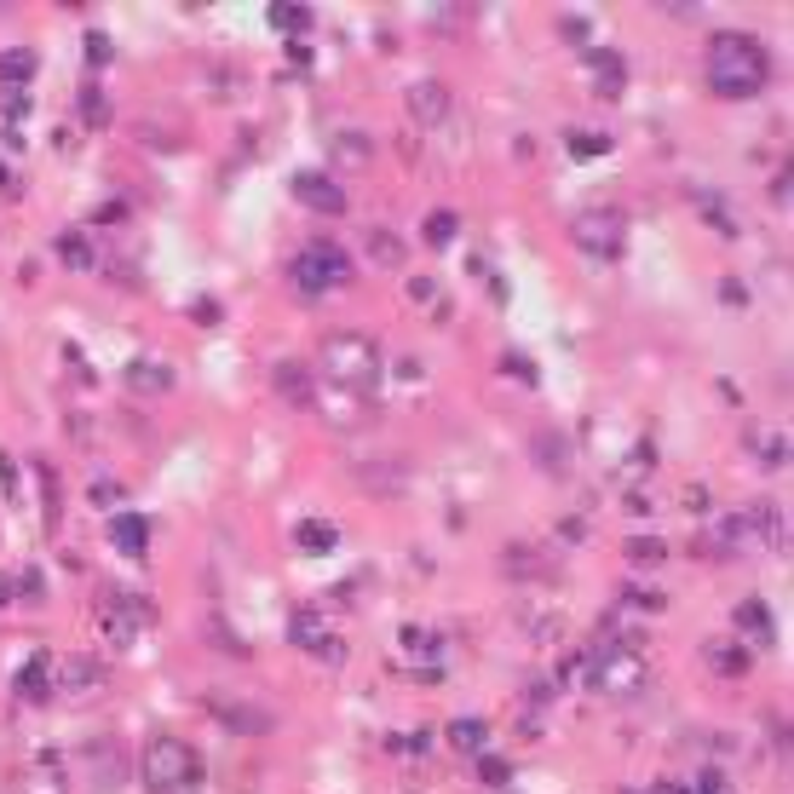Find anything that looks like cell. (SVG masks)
Returning <instances> with one entry per match:
<instances>
[{"label":"cell","mask_w":794,"mask_h":794,"mask_svg":"<svg viewBox=\"0 0 794 794\" xmlns=\"http://www.w3.org/2000/svg\"><path fill=\"white\" fill-rule=\"evenodd\" d=\"M622 599H628V605H639V610H668V599H656V593H639V587H628Z\"/></svg>","instance_id":"obj_37"},{"label":"cell","mask_w":794,"mask_h":794,"mask_svg":"<svg viewBox=\"0 0 794 794\" xmlns=\"http://www.w3.org/2000/svg\"><path fill=\"white\" fill-rule=\"evenodd\" d=\"M622 559H633V564H668V541H662V536H628V541H622Z\"/></svg>","instance_id":"obj_22"},{"label":"cell","mask_w":794,"mask_h":794,"mask_svg":"<svg viewBox=\"0 0 794 794\" xmlns=\"http://www.w3.org/2000/svg\"><path fill=\"white\" fill-rule=\"evenodd\" d=\"M93 501H98V507H110V501H121V484H93Z\"/></svg>","instance_id":"obj_40"},{"label":"cell","mask_w":794,"mask_h":794,"mask_svg":"<svg viewBox=\"0 0 794 794\" xmlns=\"http://www.w3.org/2000/svg\"><path fill=\"white\" fill-rule=\"evenodd\" d=\"M265 24L277 29V35H305V29H311V6L277 0V6H265Z\"/></svg>","instance_id":"obj_19"},{"label":"cell","mask_w":794,"mask_h":794,"mask_svg":"<svg viewBox=\"0 0 794 794\" xmlns=\"http://www.w3.org/2000/svg\"><path fill=\"white\" fill-rule=\"evenodd\" d=\"M771 75V52L743 35V29H720V35H708V93L731 98V104H743L766 87Z\"/></svg>","instance_id":"obj_1"},{"label":"cell","mask_w":794,"mask_h":794,"mask_svg":"<svg viewBox=\"0 0 794 794\" xmlns=\"http://www.w3.org/2000/svg\"><path fill=\"white\" fill-rule=\"evenodd\" d=\"M455 231H461V219H455L449 208H432V213L421 219V242H426V248H449V242H455Z\"/></svg>","instance_id":"obj_20"},{"label":"cell","mask_w":794,"mask_h":794,"mask_svg":"<svg viewBox=\"0 0 794 794\" xmlns=\"http://www.w3.org/2000/svg\"><path fill=\"white\" fill-rule=\"evenodd\" d=\"M409 300H415V305H421V311H426V305H444V294H438V282L415 277V282H409Z\"/></svg>","instance_id":"obj_34"},{"label":"cell","mask_w":794,"mask_h":794,"mask_svg":"<svg viewBox=\"0 0 794 794\" xmlns=\"http://www.w3.org/2000/svg\"><path fill=\"white\" fill-rule=\"evenodd\" d=\"M369 259L386 265V271H397V265H403V242H397L392 231H369Z\"/></svg>","instance_id":"obj_26"},{"label":"cell","mask_w":794,"mask_h":794,"mask_svg":"<svg viewBox=\"0 0 794 794\" xmlns=\"http://www.w3.org/2000/svg\"><path fill=\"white\" fill-rule=\"evenodd\" d=\"M697 794H731V789H725L720 771H702V777H697Z\"/></svg>","instance_id":"obj_39"},{"label":"cell","mask_w":794,"mask_h":794,"mask_svg":"<svg viewBox=\"0 0 794 794\" xmlns=\"http://www.w3.org/2000/svg\"><path fill=\"white\" fill-rule=\"evenodd\" d=\"M277 392L294 397V403H311V380H305L300 363H282V369H277Z\"/></svg>","instance_id":"obj_27"},{"label":"cell","mask_w":794,"mask_h":794,"mask_svg":"<svg viewBox=\"0 0 794 794\" xmlns=\"http://www.w3.org/2000/svg\"><path fill=\"white\" fill-rule=\"evenodd\" d=\"M748 449H760V455H766L771 467L783 461V444H777V438H766V432H748Z\"/></svg>","instance_id":"obj_35"},{"label":"cell","mask_w":794,"mask_h":794,"mask_svg":"<svg viewBox=\"0 0 794 794\" xmlns=\"http://www.w3.org/2000/svg\"><path fill=\"white\" fill-rule=\"evenodd\" d=\"M737 628L754 633V639H771V605L766 599H743L737 605Z\"/></svg>","instance_id":"obj_24"},{"label":"cell","mask_w":794,"mask_h":794,"mask_svg":"<svg viewBox=\"0 0 794 794\" xmlns=\"http://www.w3.org/2000/svg\"><path fill=\"white\" fill-rule=\"evenodd\" d=\"M300 547L305 553H328L334 547V530L328 524H300Z\"/></svg>","instance_id":"obj_32"},{"label":"cell","mask_w":794,"mask_h":794,"mask_svg":"<svg viewBox=\"0 0 794 794\" xmlns=\"http://www.w3.org/2000/svg\"><path fill=\"white\" fill-rule=\"evenodd\" d=\"M570 242L582 248V254L593 259H616L622 248H628V219L616 208H582L576 219H570Z\"/></svg>","instance_id":"obj_7"},{"label":"cell","mask_w":794,"mask_h":794,"mask_svg":"<svg viewBox=\"0 0 794 794\" xmlns=\"http://www.w3.org/2000/svg\"><path fill=\"white\" fill-rule=\"evenodd\" d=\"M144 789L150 794H196L202 789V760L185 737H150L144 743Z\"/></svg>","instance_id":"obj_4"},{"label":"cell","mask_w":794,"mask_h":794,"mask_svg":"<svg viewBox=\"0 0 794 794\" xmlns=\"http://www.w3.org/2000/svg\"><path fill=\"white\" fill-rule=\"evenodd\" d=\"M58 259H64L70 271H87V265H93V242H87L81 231H64L58 236Z\"/></svg>","instance_id":"obj_25"},{"label":"cell","mask_w":794,"mask_h":794,"mask_svg":"<svg viewBox=\"0 0 794 794\" xmlns=\"http://www.w3.org/2000/svg\"><path fill=\"white\" fill-rule=\"evenodd\" d=\"M110 58H116V47H110V35H104V29H87V64H93V70H104Z\"/></svg>","instance_id":"obj_31"},{"label":"cell","mask_w":794,"mask_h":794,"mask_svg":"<svg viewBox=\"0 0 794 794\" xmlns=\"http://www.w3.org/2000/svg\"><path fill=\"white\" fill-rule=\"evenodd\" d=\"M81 121H87V127H104V121H110V98L98 93L93 81L81 87Z\"/></svg>","instance_id":"obj_29"},{"label":"cell","mask_w":794,"mask_h":794,"mask_svg":"<svg viewBox=\"0 0 794 794\" xmlns=\"http://www.w3.org/2000/svg\"><path fill=\"white\" fill-rule=\"evenodd\" d=\"M12 691L24 702H52V656L47 651L29 656L24 668H18V679H12Z\"/></svg>","instance_id":"obj_14"},{"label":"cell","mask_w":794,"mask_h":794,"mask_svg":"<svg viewBox=\"0 0 794 794\" xmlns=\"http://www.w3.org/2000/svg\"><path fill=\"white\" fill-rule=\"evenodd\" d=\"M334 162L340 167H374V144L363 133H334Z\"/></svg>","instance_id":"obj_21"},{"label":"cell","mask_w":794,"mask_h":794,"mask_svg":"<svg viewBox=\"0 0 794 794\" xmlns=\"http://www.w3.org/2000/svg\"><path fill=\"white\" fill-rule=\"evenodd\" d=\"M208 714L219 725H231L236 737H265V731H277V714H271V708H254V702H242V697H208Z\"/></svg>","instance_id":"obj_10"},{"label":"cell","mask_w":794,"mask_h":794,"mask_svg":"<svg viewBox=\"0 0 794 794\" xmlns=\"http://www.w3.org/2000/svg\"><path fill=\"white\" fill-rule=\"evenodd\" d=\"M582 64L593 70V93H599V98H616V93H622L628 70H622V58H616V52H587Z\"/></svg>","instance_id":"obj_16"},{"label":"cell","mask_w":794,"mask_h":794,"mask_svg":"<svg viewBox=\"0 0 794 794\" xmlns=\"http://www.w3.org/2000/svg\"><path fill=\"white\" fill-rule=\"evenodd\" d=\"M288 639H294L300 651H311L317 662H346V639H334V633H328V616L311 610V605L288 616Z\"/></svg>","instance_id":"obj_9"},{"label":"cell","mask_w":794,"mask_h":794,"mask_svg":"<svg viewBox=\"0 0 794 794\" xmlns=\"http://www.w3.org/2000/svg\"><path fill=\"white\" fill-rule=\"evenodd\" d=\"M121 380H127V386H133L139 397H162V392H173V369H167V363H156V357H133Z\"/></svg>","instance_id":"obj_15"},{"label":"cell","mask_w":794,"mask_h":794,"mask_svg":"<svg viewBox=\"0 0 794 794\" xmlns=\"http://www.w3.org/2000/svg\"><path fill=\"white\" fill-rule=\"evenodd\" d=\"M150 599H139V593H127V587H110V593H98V628H104V639L110 645H133L144 628H150Z\"/></svg>","instance_id":"obj_6"},{"label":"cell","mask_w":794,"mask_h":794,"mask_svg":"<svg viewBox=\"0 0 794 794\" xmlns=\"http://www.w3.org/2000/svg\"><path fill=\"white\" fill-rule=\"evenodd\" d=\"M110 547L121 559H144L150 553V518L144 513H116L110 518Z\"/></svg>","instance_id":"obj_13"},{"label":"cell","mask_w":794,"mask_h":794,"mask_svg":"<svg viewBox=\"0 0 794 794\" xmlns=\"http://www.w3.org/2000/svg\"><path fill=\"white\" fill-rule=\"evenodd\" d=\"M288 277H294V288L300 294H334V288H346L351 282V254L340 248V242H305L300 254H294V265H288Z\"/></svg>","instance_id":"obj_5"},{"label":"cell","mask_w":794,"mask_h":794,"mask_svg":"<svg viewBox=\"0 0 794 794\" xmlns=\"http://www.w3.org/2000/svg\"><path fill=\"white\" fill-rule=\"evenodd\" d=\"M582 668H587V685H593L599 697L633 702V697L651 691V656L639 651V645H605V651L587 656Z\"/></svg>","instance_id":"obj_3"},{"label":"cell","mask_w":794,"mask_h":794,"mask_svg":"<svg viewBox=\"0 0 794 794\" xmlns=\"http://www.w3.org/2000/svg\"><path fill=\"white\" fill-rule=\"evenodd\" d=\"M380 369H386V357L363 328H340L323 340V380H334L340 392H374Z\"/></svg>","instance_id":"obj_2"},{"label":"cell","mask_w":794,"mask_h":794,"mask_svg":"<svg viewBox=\"0 0 794 794\" xmlns=\"http://www.w3.org/2000/svg\"><path fill=\"white\" fill-rule=\"evenodd\" d=\"M403 651H415V656H438V651H444V639H438L432 628H421V622H409V628H403Z\"/></svg>","instance_id":"obj_28"},{"label":"cell","mask_w":794,"mask_h":794,"mask_svg":"<svg viewBox=\"0 0 794 794\" xmlns=\"http://www.w3.org/2000/svg\"><path fill=\"white\" fill-rule=\"evenodd\" d=\"M702 656H708V668H714L720 679H743L748 668H754V656H748L743 645H708Z\"/></svg>","instance_id":"obj_18"},{"label":"cell","mask_w":794,"mask_h":794,"mask_svg":"<svg viewBox=\"0 0 794 794\" xmlns=\"http://www.w3.org/2000/svg\"><path fill=\"white\" fill-rule=\"evenodd\" d=\"M403 104H409V116L421 121V127H438V121L449 116V87L444 81H415V87L403 93Z\"/></svg>","instance_id":"obj_12"},{"label":"cell","mask_w":794,"mask_h":794,"mask_svg":"<svg viewBox=\"0 0 794 794\" xmlns=\"http://www.w3.org/2000/svg\"><path fill=\"white\" fill-rule=\"evenodd\" d=\"M288 196H300L311 213H346V190H340V179H328V173H311V167L288 173Z\"/></svg>","instance_id":"obj_11"},{"label":"cell","mask_w":794,"mask_h":794,"mask_svg":"<svg viewBox=\"0 0 794 794\" xmlns=\"http://www.w3.org/2000/svg\"><path fill=\"white\" fill-rule=\"evenodd\" d=\"M507 374H518V380H524V386H536V363H530V357H507Z\"/></svg>","instance_id":"obj_36"},{"label":"cell","mask_w":794,"mask_h":794,"mask_svg":"<svg viewBox=\"0 0 794 794\" xmlns=\"http://www.w3.org/2000/svg\"><path fill=\"white\" fill-rule=\"evenodd\" d=\"M41 70V58L29 47H6L0 52V81H29V75Z\"/></svg>","instance_id":"obj_23"},{"label":"cell","mask_w":794,"mask_h":794,"mask_svg":"<svg viewBox=\"0 0 794 794\" xmlns=\"http://www.w3.org/2000/svg\"><path fill=\"white\" fill-rule=\"evenodd\" d=\"M478 771H484V783H495V789L513 777V766H507V760H495V754H478Z\"/></svg>","instance_id":"obj_33"},{"label":"cell","mask_w":794,"mask_h":794,"mask_svg":"<svg viewBox=\"0 0 794 794\" xmlns=\"http://www.w3.org/2000/svg\"><path fill=\"white\" fill-rule=\"evenodd\" d=\"M444 743L449 748H461V754H484V743H490V725L484 720H449V731H444Z\"/></svg>","instance_id":"obj_17"},{"label":"cell","mask_w":794,"mask_h":794,"mask_svg":"<svg viewBox=\"0 0 794 794\" xmlns=\"http://www.w3.org/2000/svg\"><path fill=\"white\" fill-rule=\"evenodd\" d=\"M0 490L18 495V467H12V455H0Z\"/></svg>","instance_id":"obj_38"},{"label":"cell","mask_w":794,"mask_h":794,"mask_svg":"<svg viewBox=\"0 0 794 794\" xmlns=\"http://www.w3.org/2000/svg\"><path fill=\"white\" fill-rule=\"evenodd\" d=\"M110 685V662L104 656H52V702H93Z\"/></svg>","instance_id":"obj_8"},{"label":"cell","mask_w":794,"mask_h":794,"mask_svg":"<svg viewBox=\"0 0 794 794\" xmlns=\"http://www.w3.org/2000/svg\"><path fill=\"white\" fill-rule=\"evenodd\" d=\"M564 144H570V156H582V162H593V156H605L610 150L605 133H564Z\"/></svg>","instance_id":"obj_30"}]
</instances>
